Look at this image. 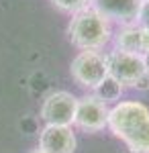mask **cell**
Returning <instances> with one entry per match:
<instances>
[{
	"label": "cell",
	"instance_id": "6da1fadb",
	"mask_svg": "<svg viewBox=\"0 0 149 153\" xmlns=\"http://www.w3.org/2000/svg\"><path fill=\"white\" fill-rule=\"evenodd\" d=\"M108 129L133 153H149V108L137 100H121L110 108Z\"/></svg>",
	"mask_w": 149,
	"mask_h": 153
},
{
	"label": "cell",
	"instance_id": "7a4b0ae2",
	"mask_svg": "<svg viewBox=\"0 0 149 153\" xmlns=\"http://www.w3.org/2000/svg\"><path fill=\"white\" fill-rule=\"evenodd\" d=\"M110 23L94 8L74 14L68 25V39L80 51H100L110 41Z\"/></svg>",
	"mask_w": 149,
	"mask_h": 153
},
{
	"label": "cell",
	"instance_id": "3957f363",
	"mask_svg": "<svg viewBox=\"0 0 149 153\" xmlns=\"http://www.w3.org/2000/svg\"><path fill=\"white\" fill-rule=\"evenodd\" d=\"M106 65H108V76L116 80L121 86H139L147 88L149 76L145 68V57L137 53H129L121 49H112L106 55Z\"/></svg>",
	"mask_w": 149,
	"mask_h": 153
},
{
	"label": "cell",
	"instance_id": "277c9868",
	"mask_svg": "<svg viewBox=\"0 0 149 153\" xmlns=\"http://www.w3.org/2000/svg\"><path fill=\"white\" fill-rule=\"evenodd\" d=\"M69 74L80 86L94 90L108 78L106 55H102L100 51H80L69 63Z\"/></svg>",
	"mask_w": 149,
	"mask_h": 153
},
{
	"label": "cell",
	"instance_id": "5b68a950",
	"mask_svg": "<svg viewBox=\"0 0 149 153\" xmlns=\"http://www.w3.org/2000/svg\"><path fill=\"white\" fill-rule=\"evenodd\" d=\"M76 108H78V98L66 92V90H57L51 92L43 100L41 106V118L47 125H57V127H72L74 118H76Z\"/></svg>",
	"mask_w": 149,
	"mask_h": 153
},
{
	"label": "cell",
	"instance_id": "8992f818",
	"mask_svg": "<svg viewBox=\"0 0 149 153\" xmlns=\"http://www.w3.org/2000/svg\"><path fill=\"white\" fill-rule=\"evenodd\" d=\"M108 114H110L108 104L98 100L94 94H88L84 98H78L74 125L86 133H98L104 127H108Z\"/></svg>",
	"mask_w": 149,
	"mask_h": 153
},
{
	"label": "cell",
	"instance_id": "52a82bcc",
	"mask_svg": "<svg viewBox=\"0 0 149 153\" xmlns=\"http://www.w3.org/2000/svg\"><path fill=\"white\" fill-rule=\"evenodd\" d=\"M90 8L102 14L108 23L115 21L127 27V25H135L141 8V0H92Z\"/></svg>",
	"mask_w": 149,
	"mask_h": 153
},
{
	"label": "cell",
	"instance_id": "ba28073f",
	"mask_svg": "<svg viewBox=\"0 0 149 153\" xmlns=\"http://www.w3.org/2000/svg\"><path fill=\"white\" fill-rule=\"evenodd\" d=\"M39 149L45 153H74L76 151V135L72 127L45 125L39 135Z\"/></svg>",
	"mask_w": 149,
	"mask_h": 153
},
{
	"label": "cell",
	"instance_id": "9c48e42d",
	"mask_svg": "<svg viewBox=\"0 0 149 153\" xmlns=\"http://www.w3.org/2000/svg\"><path fill=\"white\" fill-rule=\"evenodd\" d=\"M115 49L147 55L149 53V29L141 25H127L121 27L115 35Z\"/></svg>",
	"mask_w": 149,
	"mask_h": 153
},
{
	"label": "cell",
	"instance_id": "30bf717a",
	"mask_svg": "<svg viewBox=\"0 0 149 153\" xmlns=\"http://www.w3.org/2000/svg\"><path fill=\"white\" fill-rule=\"evenodd\" d=\"M123 88H125V86H121L116 80H112V78L108 76L104 82H100L96 88H94V96H96L98 100H102L104 104H108V102H116V100H121Z\"/></svg>",
	"mask_w": 149,
	"mask_h": 153
},
{
	"label": "cell",
	"instance_id": "8fae6325",
	"mask_svg": "<svg viewBox=\"0 0 149 153\" xmlns=\"http://www.w3.org/2000/svg\"><path fill=\"white\" fill-rule=\"evenodd\" d=\"M51 4L61 12H68V14H78V12L90 8L92 0H51Z\"/></svg>",
	"mask_w": 149,
	"mask_h": 153
},
{
	"label": "cell",
	"instance_id": "7c38bea8",
	"mask_svg": "<svg viewBox=\"0 0 149 153\" xmlns=\"http://www.w3.org/2000/svg\"><path fill=\"white\" fill-rule=\"evenodd\" d=\"M135 25H141V27H147L149 29V0H141V8H139Z\"/></svg>",
	"mask_w": 149,
	"mask_h": 153
},
{
	"label": "cell",
	"instance_id": "4fadbf2b",
	"mask_svg": "<svg viewBox=\"0 0 149 153\" xmlns=\"http://www.w3.org/2000/svg\"><path fill=\"white\" fill-rule=\"evenodd\" d=\"M143 57H145V68H147V76H149V53H147V55H143Z\"/></svg>",
	"mask_w": 149,
	"mask_h": 153
},
{
	"label": "cell",
	"instance_id": "5bb4252c",
	"mask_svg": "<svg viewBox=\"0 0 149 153\" xmlns=\"http://www.w3.org/2000/svg\"><path fill=\"white\" fill-rule=\"evenodd\" d=\"M29 153H45V151H41V149L37 147V149H33V151H29Z\"/></svg>",
	"mask_w": 149,
	"mask_h": 153
}]
</instances>
